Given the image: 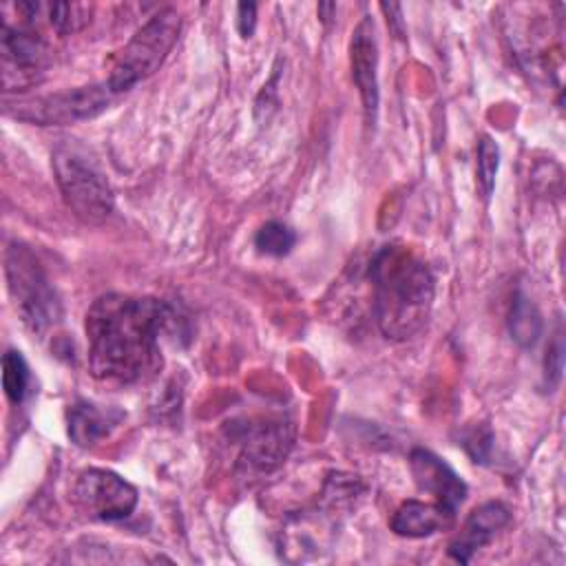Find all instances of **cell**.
<instances>
[{"label":"cell","mask_w":566,"mask_h":566,"mask_svg":"<svg viewBox=\"0 0 566 566\" xmlns=\"http://www.w3.org/2000/svg\"><path fill=\"white\" fill-rule=\"evenodd\" d=\"M181 31V15L177 9L166 7L144 22L128 44L119 51L113 71L108 75V88L122 93L133 88L137 82L150 77L170 53Z\"/></svg>","instance_id":"obj_4"},{"label":"cell","mask_w":566,"mask_h":566,"mask_svg":"<svg viewBox=\"0 0 566 566\" xmlns=\"http://www.w3.org/2000/svg\"><path fill=\"white\" fill-rule=\"evenodd\" d=\"M175 312L153 296L104 294L86 312L88 367L102 382L135 385L161 369V336Z\"/></svg>","instance_id":"obj_1"},{"label":"cell","mask_w":566,"mask_h":566,"mask_svg":"<svg viewBox=\"0 0 566 566\" xmlns=\"http://www.w3.org/2000/svg\"><path fill=\"white\" fill-rule=\"evenodd\" d=\"M51 159L55 181L71 212L84 223H102L113 212L115 199L99 164L71 142L57 144Z\"/></svg>","instance_id":"obj_3"},{"label":"cell","mask_w":566,"mask_h":566,"mask_svg":"<svg viewBox=\"0 0 566 566\" xmlns=\"http://www.w3.org/2000/svg\"><path fill=\"white\" fill-rule=\"evenodd\" d=\"M296 243V234L281 221L263 223L254 234V245L261 254L285 256Z\"/></svg>","instance_id":"obj_18"},{"label":"cell","mask_w":566,"mask_h":566,"mask_svg":"<svg viewBox=\"0 0 566 566\" xmlns=\"http://www.w3.org/2000/svg\"><path fill=\"white\" fill-rule=\"evenodd\" d=\"M0 55H2V86L4 91H18L33 86L46 71L51 55L42 33L18 18H2L0 29Z\"/></svg>","instance_id":"obj_6"},{"label":"cell","mask_w":566,"mask_h":566,"mask_svg":"<svg viewBox=\"0 0 566 566\" xmlns=\"http://www.w3.org/2000/svg\"><path fill=\"white\" fill-rule=\"evenodd\" d=\"M2 389L13 405H20L29 391V367L15 349H7L2 356Z\"/></svg>","instance_id":"obj_17"},{"label":"cell","mask_w":566,"mask_h":566,"mask_svg":"<svg viewBox=\"0 0 566 566\" xmlns=\"http://www.w3.org/2000/svg\"><path fill=\"white\" fill-rule=\"evenodd\" d=\"M455 511L440 502L407 500L391 515V531L400 537H429L453 526Z\"/></svg>","instance_id":"obj_13"},{"label":"cell","mask_w":566,"mask_h":566,"mask_svg":"<svg viewBox=\"0 0 566 566\" xmlns=\"http://www.w3.org/2000/svg\"><path fill=\"white\" fill-rule=\"evenodd\" d=\"M75 506L91 520L117 522L137 506V489L106 469H86L73 484Z\"/></svg>","instance_id":"obj_8"},{"label":"cell","mask_w":566,"mask_h":566,"mask_svg":"<svg viewBox=\"0 0 566 566\" xmlns=\"http://www.w3.org/2000/svg\"><path fill=\"white\" fill-rule=\"evenodd\" d=\"M509 329L511 338L520 347H533L537 343L542 334V316L528 296L515 294L509 314Z\"/></svg>","instance_id":"obj_16"},{"label":"cell","mask_w":566,"mask_h":566,"mask_svg":"<svg viewBox=\"0 0 566 566\" xmlns=\"http://www.w3.org/2000/svg\"><path fill=\"white\" fill-rule=\"evenodd\" d=\"M349 64L352 80L360 93L365 115L369 122H374L378 111V42L371 15H365L352 33Z\"/></svg>","instance_id":"obj_9"},{"label":"cell","mask_w":566,"mask_h":566,"mask_svg":"<svg viewBox=\"0 0 566 566\" xmlns=\"http://www.w3.org/2000/svg\"><path fill=\"white\" fill-rule=\"evenodd\" d=\"M119 413L104 411L93 402H75L69 409V436L77 447H93L111 433Z\"/></svg>","instance_id":"obj_14"},{"label":"cell","mask_w":566,"mask_h":566,"mask_svg":"<svg viewBox=\"0 0 566 566\" xmlns=\"http://www.w3.org/2000/svg\"><path fill=\"white\" fill-rule=\"evenodd\" d=\"M497 168H500V148L489 135H484L478 142V184L484 199H489L493 192Z\"/></svg>","instance_id":"obj_19"},{"label":"cell","mask_w":566,"mask_h":566,"mask_svg":"<svg viewBox=\"0 0 566 566\" xmlns=\"http://www.w3.org/2000/svg\"><path fill=\"white\" fill-rule=\"evenodd\" d=\"M111 95L113 91L108 88V84L77 86L53 95L20 102L15 104V108H7V113L40 126L75 124L82 119H93L102 111H106L111 104Z\"/></svg>","instance_id":"obj_7"},{"label":"cell","mask_w":566,"mask_h":566,"mask_svg":"<svg viewBox=\"0 0 566 566\" xmlns=\"http://www.w3.org/2000/svg\"><path fill=\"white\" fill-rule=\"evenodd\" d=\"M254 24H256V4L252 2H241L237 7V27H239V33L243 38H250L252 31H254Z\"/></svg>","instance_id":"obj_20"},{"label":"cell","mask_w":566,"mask_h":566,"mask_svg":"<svg viewBox=\"0 0 566 566\" xmlns=\"http://www.w3.org/2000/svg\"><path fill=\"white\" fill-rule=\"evenodd\" d=\"M374 316L385 338L418 334L433 305L436 283L429 265L405 245H385L369 263Z\"/></svg>","instance_id":"obj_2"},{"label":"cell","mask_w":566,"mask_h":566,"mask_svg":"<svg viewBox=\"0 0 566 566\" xmlns=\"http://www.w3.org/2000/svg\"><path fill=\"white\" fill-rule=\"evenodd\" d=\"M411 475L416 486L436 497V502L444 504L447 509H458L467 497V484L460 475L436 453L427 449H413L409 455Z\"/></svg>","instance_id":"obj_10"},{"label":"cell","mask_w":566,"mask_h":566,"mask_svg":"<svg viewBox=\"0 0 566 566\" xmlns=\"http://www.w3.org/2000/svg\"><path fill=\"white\" fill-rule=\"evenodd\" d=\"M31 11L57 33L71 35L88 24L93 4L88 2H31Z\"/></svg>","instance_id":"obj_15"},{"label":"cell","mask_w":566,"mask_h":566,"mask_svg":"<svg viewBox=\"0 0 566 566\" xmlns=\"http://www.w3.org/2000/svg\"><path fill=\"white\" fill-rule=\"evenodd\" d=\"M292 447V433L287 424L263 422L250 424L243 431L241 462L256 471H270L279 467Z\"/></svg>","instance_id":"obj_11"},{"label":"cell","mask_w":566,"mask_h":566,"mask_svg":"<svg viewBox=\"0 0 566 566\" xmlns=\"http://www.w3.org/2000/svg\"><path fill=\"white\" fill-rule=\"evenodd\" d=\"M509 520H511V513L502 502L480 504L467 517L458 539L451 542L449 555L453 559L467 564L475 551H480L484 544H489L495 537V533L509 524Z\"/></svg>","instance_id":"obj_12"},{"label":"cell","mask_w":566,"mask_h":566,"mask_svg":"<svg viewBox=\"0 0 566 566\" xmlns=\"http://www.w3.org/2000/svg\"><path fill=\"white\" fill-rule=\"evenodd\" d=\"M4 276L15 312L31 332H44L60 321V298L27 245L11 243L7 248Z\"/></svg>","instance_id":"obj_5"}]
</instances>
